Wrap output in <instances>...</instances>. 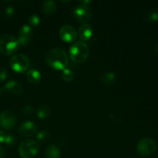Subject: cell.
<instances>
[{
    "label": "cell",
    "mask_w": 158,
    "mask_h": 158,
    "mask_svg": "<svg viewBox=\"0 0 158 158\" xmlns=\"http://www.w3.org/2000/svg\"><path fill=\"white\" fill-rule=\"evenodd\" d=\"M16 117L12 112L5 110L0 114V127L2 129L10 130L16 124Z\"/></svg>",
    "instance_id": "obj_8"
},
{
    "label": "cell",
    "mask_w": 158,
    "mask_h": 158,
    "mask_svg": "<svg viewBox=\"0 0 158 158\" xmlns=\"http://www.w3.org/2000/svg\"><path fill=\"white\" fill-rule=\"evenodd\" d=\"M4 142L9 146H13L16 143V137L13 134H8L6 136Z\"/></svg>",
    "instance_id": "obj_23"
},
{
    "label": "cell",
    "mask_w": 158,
    "mask_h": 158,
    "mask_svg": "<svg viewBox=\"0 0 158 158\" xmlns=\"http://www.w3.org/2000/svg\"><path fill=\"white\" fill-rule=\"evenodd\" d=\"M33 36L32 27L29 25H23L19 29L18 35V40L19 44L22 46H26L30 43Z\"/></svg>",
    "instance_id": "obj_9"
},
{
    "label": "cell",
    "mask_w": 158,
    "mask_h": 158,
    "mask_svg": "<svg viewBox=\"0 0 158 158\" xmlns=\"http://www.w3.org/2000/svg\"><path fill=\"white\" fill-rule=\"evenodd\" d=\"M73 15L80 23H87L91 18V10L86 5L80 4L73 9Z\"/></svg>",
    "instance_id": "obj_7"
},
{
    "label": "cell",
    "mask_w": 158,
    "mask_h": 158,
    "mask_svg": "<svg viewBox=\"0 0 158 158\" xmlns=\"http://www.w3.org/2000/svg\"><path fill=\"white\" fill-rule=\"evenodd\" d=\"M46 158H60V151L56 144H50L45 151Z\"/></svg>",
    "instance_id": "obj_17"
},
{
    "label": "cell",
    "mask_w": 158,
    "mask_h": 158,
    "mask_svg": "<svg viewBox=\"0 0 158 158\" xmlns=\"http://www.w3.org/2000/svg\"><path fill=\"white\" fill-rule=\"evenodd\" d=\"M41 22V19H40V17L38 15L36 14H32L29 16V24L32 25L33 26H38L39 24Z\"/></svg>",
    "instance_id": "obj_22"
},
{
    "label": "cell",
    "mask_w": 158,
    "mask_h": 158,
    "mask_svg": "<svg viewBox=\"0 0 158 158\" xmlns=\"http://www.w3.org/2000/svg\"><path fill=\"white\" fill-rule=\"evenodd\" d=\"M60 36L64 42L72 43L77 38V30L72 26L64 25L60 29Z\"/></svg>",
    "instance_id": "obj_10"
},
{
    "label": "cell",
    "mask_w": 158,
    "mask_h": 158,
    "mask_svg": "<svg viewBox=\"0 0 158 158\" xmlns=\"http://www.w3.org/2000/svg\"><path fill=\"white\" fill-rule=\"evenodd\" d=\"M61 76L62 77H63V80H64L65 81H67V82L72 81V80H73V77H74L73 71L71 70V69H67V68H66V69H64L63 71H62Z\"/></svg>",
    "instance_id": "obj_20"
},
{
    "label": "cell",
    "mask_w": 158,
    "mask_h": 158,
    "mask_svg": "<svg viewBox=\"0 0 158 158\" xmlns=\"http://www.w3.org/2000/svg\"><path fill=\"white\" fill-rule=\"evenodd\" d=\"M9 65L11 68L15 72H26L29 67V60L25 54H15L12 56V58L9 60Z\"/></svg>",
    "instance_id": "obj_5"
},
{
    "label": "cell",
    "mask_w": 158,
    "mask_h": 158,
    "mask_svg": "<svg viewBox=\"0 0 158 158\" xmlns=\"http://www.w3.org/2000/svg\"><path fill=\"white\" fill-rule=\"evenodd\" d=\"M18 39L11 34H2L0 35V52L6 56L12 55L19 47Z\"/></svg>",
    "instance_id": "obj_3"
},
{
    "label": "cell",
    "mask_w": 158,
    "mask_h": 158,
    "mask_svg": "<svg viewBox=\"0 0 158 158\" xmlns=\"http://www.w3.org/2000/svg\"><path fill=\"white\" fill-rule=\"evenodd\" d=\"M14 14H15V8L13 6H9L6 8L4 12L5 16L7 17V18H10V17L13 16Z\"/></svg>",
    "instance_id": "obj_24"
},
{
    "label": "cell",
    "mask_w": 158,
    "mask_h": 158,
    "mask_svg": "<svg viewBox=\"0 0 158 158\" xmlns=\"http://www.w3.org/2000/svg\"><path fill=\"white\" fill-rule=\"evenodd\" d=\"M7 78V71L2 66H0V82H3Z\"/></svg>",
    "instance_id": "obj_26"
},
{
    "label": "cell",
    "mask_w": 158,
    "mask_h": 158,
    "mask_svg": "<svg viewBox=\"0 0 158 158\" xmlns=\"http://www.w3.org/2000/svg\"><path fill=\"white\" fill-rule=\"evenodd\" d=\"M136 158H138V157H136Z\"/></svg>",
    "instance_id": "obj_32"
},
{
    "label": "cell",
    "mask_w": 158,
    "mask_h": 158,
    "mask_svg": "<svg viewBox=\"0 0 158 158\" xmlns=\"http://www.w3.org/2000/svg\"><path fill=\"white\" fill-rule=\"evenodd\" d=\"M51 114V109L49 106L43 105L40 106L36 110V115L40 119H45L49 117Z\"/></svg>",
    "instance_id": "obj_18"
},
{
    "label": "cell",
    "mask_w": 158,
    "mask_h": 158,
    "mask_svg": "<svg viewBox=\"0 0 158 158\" xmlns=\"http://www.w3.org/2000/svg\"><path fill=\"white\" fill-rule=\"evenodd\" d=\"M42 12L46 15H52L56 12L57 6L56 2L52 0H47L42 4Z\"/></svg>",
    "instance_id": "obj_14"
},
{
    "label": "cell",
    "mask_w": 158,
    "mask_h": 158,
    "mask_svg": "<svg viewBox=\"0 0 158 158\" xmlns=\"http://www.w3.org/2000/svg\"><path fill=\"white\" fill-rule=\"evenodd\" d=\"M5 157H6V151L0 145V158H5Z\"/></svg>",
    "instance_id": "obj_28"
},
{
    "label": "cell",
    "mask_w": 158,
    "mask_h": 158,
    "mask_svg": "<svg viewBox=\"0 0 158 158\" xmlns=\"http://www.w3.org/2000/svg\"><path fill=\"white\" fill-rule=\"evenodd\" d=\"M4 91H5L4 88H0V97H2V96L4 94Z\"/></svg>",
    "instance_id": "obj_29"
},
{
    "label": "cell",
    "mask_w": 158,
    "mask_h": 158,
    "mask_svg": "<svg viewBox=\"0 0 158 158\" xmlns=\"http://www.w3.org/2000/svg\"><path fill=\"white\" fill-rule=\"evenodd\" d=\"M23 113L25 115H31L33 113V108L30 105H25L23 107Z\"/></svg>",
    "instance_id": "obj_25"
},
{
    "label": "cell",
    "mask_w": 158,
    "mask_h": 158,
    "mask_svg": "<svg viewBox=\"0 0 158 158\" xmlns=\"http://www.w3.org/2000/svg\"><path fill=\"white\" fill-rule=\"evenodd\" d=\"M77 35H79V37H80L82 40L86 41V40H89L93 35L92 26H91L90 25L88 24V23L82 24L81 26L79 27Z\"/></svg>",
    "instance_id": "obj_13"
},
{
    "label": "cell",
    "mask_w": 158,
    "mask_h": 158,
    "mask_svg": "<svg viewBox=\"0 0 158 158\" xmlns=\"http://www.w3.org/2000/svg\"><path fill=\"white\" fill-rule=\"evenodd\" d=\"M157 148V143L152 138H143L139 140L137 151L141 156H149L154 154Z\"/></svg>",
    "instance_id": "obj_6"
},
{
    "label": "cell",
    "mask_w": 158,
    "mask_h": 158,
    "mask_svg": "<svg viewBox=\"0 0 158 158\" xmlns=\"http://www.w3.org/2000/svg\"><path fill=\"white\" fill-rule=\"evenodd\" d=\"M45 60L50 67L56 70H63L69 63L66 51L61 48H52L47 51L45 55Z\"/></svg>",
    "instance_id": "obj_1"
},
{
    "label": "cell",
    "mask_w": 158,
    "mask_h": 158,
    "mask_svg": "<svg viewBox=\"0 0 158 158\" xmlns=\"http://www.w3.org/2000/svg\"><path fill=\"white\" fill-rule=\"evenodd\" d=\"M40 151V144L34 140H24L19 146V154L22 158H33Z\"/></svg>",
    "instance_id": "obj_4"
},
{
    "label": "cell",
    "mask_w": 158,
    "mask_h": 158,
    "mask_svg": "<svg viewBox=\"0 0 158 158\" xmlns=\"http://www.w3.org/2000/svg\"><path fill=\"white\" fill-rule=\"evenodd\" d=\"M100 80L102 83H103L106 86H110L114 84L116 81V75L114 73L110 72H104L101 73L100 77Z\"/></svg>",
    "instance_id": "obj_15"
},
{
    "label": "cell",
    "mask_w": 158,
    "mask_h": 158,
    "mask_svg": "<svg viewBox=\"0 0 158 158\" xmlns=\"http://www.w3.org/2000/svg\"><path fill=\"white\" fill-rule=\"evenodd\" d=\"M146 19L148 22H155L158 20V9H150L146 14Z\"/></svg>",
    "instance_id": "obj_19"
},
{
    "label": "cell",
    "mask_w": 158,
    "mask_h": 158,
    "mask_svg": "<svg viewBox=\"0 0 158 158\" xmlns=\"http://www.w3.org/2000/svg\"><path fill=\"white\" fill-rule=\"evenodd\" d=\"M4 89L15 95H20L23 92V86L21 83L15 80H10L5 84Z\"/></svg>",
    "instance_id": "obj_12"
},
{
    "label": "cell",
    "mask_w": 158,
    "mask_h": 158,
    "mask_svg": "<svg viewBox=\"0 0 158 158\" xmlns=\"http://www.w3.org/2000/svg\"><path fill=\"white\" fill-rule=\"evenodd\" d=\"M49 133L46 131H41L38 134H37V140L40 142H46V140H49Z\"/></svg>",
    "instance_id": "obj_21"
},
{
    "label": "cell",
    "mask_w": 158,
    "mask_h": 158,
    "mask_svg": "<svg viewBox=\"0 0 158 158\" xmlns=\"http://www.w3.org/2000/svg\"><path fill=\"white\" fill-rule=\"evenodd\" d=\"M69 54L73 61L77 63H82L86 61L89 56V46L85 42H75L69 47Z\"/></svg>",
    "instance_id": "obj_2"
},
{
    "label": "cell",
    "mask_w": 158,
    "mask_h": 158,
    "mask_svg": "<svg viewBox=\"0 0 158 158\" xmlns=\"http://www.w3.org/2000/svg\"><path fill=\"white\" fill-rule=\"evenodd\" d=\"M26 78L29 83H32V84H36L41 81L42 76L41 73L37 69H31L27 72Z\"/></svg>",
    "instance_id": "obj_16"
},
{
    "label": "cell",
    "mask_w": 158,
    "mask_h": 158,
    "mask_svg": "<svg viewBox=\"0 0 158 158\" xmlns=\"http://www.w3.org/2000/svg\"><path fill=\"white\" fill-rule=\"evenodd\" d=\"M6 134L2 131H0V143H3L6 139Z\"/></svg>",
    "instance_id": "obj_27"
},
{
    "label": "cell",
    "mask_w": 158,
    "mask_h": 158,
    "mask_svg": "<svg viewBox=\"0 0 158 158\" xmlns=\"http://www.w3.org/2000/svg\"><path fill=\"white\" fill-rule=\"evenodd\" d=\"M157 158H158V156H157Z\"/></svg>",
    "instance_id": "obj_31"
},
{
    "label": "cell",
    "mask_w": 158,
    "mask_h": 158,
    "mask_svg": "<svg viewBox=\"0 0 158 158\" xmlns=\"http://www.w3.org/2000/svg\"><path fill=\"white\" fill-rule=\"evenodd\" d=\"M37 130L36 125L35 123L30 120L23 122L19 127V132L20 135L25 137H32L35 134Z\"/></svg>",
    "instance_id": "obj_11"
},
{
    "label": "cell",
    "mask_w": 158,
    "mask_h": 158,
    "mask_svg": "<svg viewBox=\"0 0 158 158\" xmlns=\"http://www.w3.org/2000/svg\"><path fill=\"white\" fill-rule=\"evenodd\" d=\"M154 51L158 54V43L154 46Z\"/></svg>",
    "instance_id": "obj_30"
}]
</instances>
